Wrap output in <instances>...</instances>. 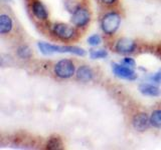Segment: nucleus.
Instances as JSON below:
<instances>
[{
    "instance_id": "obj_1",
    "label": "nucleus",
    "mask_w": 161,
    "mask_h": 150,
    "mask_svg": "<svg viewBox=\"0 0 161 150\" xmlns=\"http://www.w3.org/2000/svg\"><path fill=\"white\" fill-rule=\"evenodd\" d=\"M38 48L43 54H52V53H73L79 56H85V50L75 46H58V45L49 44L47 42H39Z\"/></svg>"
},
{
    "instance_id": "obj_2",
    "label": "nucleus",
    "mask_w": 161,
    "mask_h": 150,
    "mask_svg": "<svg viewBox=\"0 0 161 150\" xmlns=\"http://www.w3.org/2000/svg\"><path fill=\"white\" fill-rule=\"evenodd\" d=\"M120 22H121V18L118 13L110 12L108 14H106L102 20L103 31L108 35L114 34L118 30L120 26Z\"/></svg>"
},
{
    "instance_id": "obj_3",
    "label": "nucleus",
    "mask_w": 161,
    "mask_h": 150,
    "mask_svg": "<svg viewBox=\"0 0 161 150\" xmlns=\"http://www.w3.org/2000/svg\"><path fill=\"white\" fill-rule=\"evenodd\" d=\"M54 73L59 78H69L75 73V65L69 59H63L57 63L54 67Z\"/></svg>"
},
{
    "instance_id": "obj_4",
    "label": "nucleus",
    "mask_w": 161,
    "mask_h": 150,
    "mask_svg": "<svg viewBox=\"0 0 161 150\" xmlns=\"http://www.w3.org/2000/svg\"><path fill=\"white\" fill-rule=\"evenodd\" d=\"M113 72L117 77L134 80L137 78L136 73L131 69L129 66L126 65H120V64H113Z\"/></svg>"
},
{
    "instance_id": "obj_5",
    "label": "nucleus",
    "mask_w": 161,
    "mask_h": 150,
    "mask_svg": "<svg viewBox=\"0 0 161 150\" xmlns=\"http://www.w3.org/2000/svg\"><path fill=\"white\" fill-rule=\"evenodd\" d=\"M73 23L78 27L86 26L90 21V14L85 8H77L73 14Z\"/></svg>"
},
{
    "instance_id": "obj_6",
    "label": "nucleus",
    "mask_w": 161,
    "mask_h": 150,
    "mask_svg": "<svg viewBox=\"0 0 161 150\" xmlns=\"http://www.w3.org/2000/svg\"><path fill=\"white\" fill-rule=\"evenodd\" d=\"M133 126L134 128L137 130V131H145L147 130L149 125L151 124L150 122V118L148 117V115L146 113H139L136 114L135 116L133 117Z\"/></svg>"
},
{
    "instance_id": "obj_7",
    "label": "nucleus",
    "mask_w": 161,
    "mask_h": 150,
    "mask_svg": "<svg viewBox=\"0 0 161 150\" xmlns=\"http://www.w3.org/2000/svg\"><path fill=\"white\" fill-rule=\"evenodd\" d=\"M53 32L57 35L58 37L62 38V39H70L74 36V29L69 26L67 24H55L53 27Z\"/></svg>"
},
{
    "instance_id": "obj_8",
    "label": "nucleus",
    "mask_w": 161,
    "mask_h": 150,
    "mask_svg": "<svg viewBox=\"0 0 161 150\" xmlns=\"http://www.w3.org/2000/svg\"><path fill=\"white\" fill-rule=\"evenodd\" d=\"M136 48V44L133 40L129 38H121L118 40L117 44H116V50L119 53L122 54H128L132 53Z\"/></svg>"
},
{
    "instance_id": "obj_9",
    "label": "nucleus",
    "mask_w": 161,
    "mask_h": 150,
    "mask_svg": "<svg viewBox=\"0 0 161 150\" xmlns=\"http://www.w3.org/2000/svg\"><path fill=\"white\" fill-rule=\"evenodd\" d=\"M77 77H78L79 80H80V81H83V82H89V81H91V80L93 79L94 73H93L92 69H91L90 67L84 65V66H80L78 69Z\"/></svg>"
},
{
    "instance_id": "obj_10",
    "label": "nucleus",
    "mask_w": 161,
    "mask_h": 150,
    "mask_svg": "<svg viewBox=\"0 0 161 150\" xmlns=\"http://www.w3.org/2000/svg\"><path fill=\"white\" fill-rule=\"evenodd\" d=\"M139 90L141 93L147 95V96H159L161 95V89L151 84H141Z\"/></svg>"
},
{
    "instance_id": "obj_11",
    "label": "nucleus",
    "mask_w": 161,
    "mask_h": 150,
    "mask_svg": "<svg viewBox=\"0 0 161 150\" xmlns=\"http://www.w3.org/2000/svg\"><path fill=\"white\" fill-rule=\"evenodd\" d=\"M12 29V20L8 15H1L0 16V33L5 34L10 32Z\"/></svg>"
},
{
    "instance_id": "obj_12",
    "label": "nucleus",
    "mask_w": 161,
    "mask_h": 150,
    "mask_svg": "<svg viewBox=\"0 0 161 150\" xmlns=\"http://www.w3.org/2000/svg\"><path fill=\"white\" fill-rule=\"evenodd\" d=\"M32 12L38 19H47V12L44 6L39 1H34L32 4Z\"/></svg>"
},
{
    "instance_id": "obj_13",
    "label": "nucleus",
    "mask_w": 161,
    "mask_h": 150,
    "mask_svg": "<svg viewBox=\"0 0 161 150\" xmlns=\"http://www.w3.org/2000/svg\"><path fill=\"white\" fill-rule=\"evenodd\" d=\"M150 122L151 125H153L154 127L161 128V109L153 111L150 117Z\"/></svg>"
},
{
    "instance_id": "obj_14",
    "label": "nucleus",
    "mask_w": 161,
    "mask_h": 150,
    "mask_svg": "<svg viewBox=\"0 0 161 150\" xmlns=\"http://www.w3.org/2000/svg\"><path fill=\"white\" fill-rule=\"evenodd\" d=\"M47 149H60L62 148V140L58 137H52L49 138L48 142L47 144Z\"/></svg>"
},
{
    "instance_id": "obj_15",
    "label": "nucleus",
    "mask_w": 161,
    "mask_h": 150,
    "mask_svg": "<svg viewBox=\"0 0 161 150\" xmlns=\"http://www.w3.org/2000/svg\"><path fill=\"white\" fill-rule=\"evenodd\" d=\"M90 56L93 59H102L108 56V52L104 49H99V50H91Z\"/></svg>"
},
{
    "instance_id": "obj_16",
    "label": "nucleus",
    "mask_w": 161,
    "mask_h": 150,
    "mask_svg": "<svg viewBox=\"0 0 161 150\" xmlns=\"http://www.w3.org/2000/svg\"><path fill=\"white\" fill-rule=\"evenodd\" d=\"M17 54L20 58L27 59L31 56V51H30V49L27 46H20L17 50Z\"/></svg>"
},
{
    "instance_id": "obj_17",
    "label": "nucleus",
    "mask_w": 161,
    "mask_h": 150,
    "mask_svg": "<svg viewBox=\"0 0 161 150\" xmlns=\"http://www.w3.org/2000/svg\"><path fill=\"white\" fill-rule=\"evenodd\" d=\"M88 42L90 45H92V46H97V45H99L101 42H102V39H101L99 35L95 34V35H92V36L89 37Z\"/></svg>"
},
{
    "instance_id": "obj_18",
    "label": "nucleus",
    "mask_w": 161,
    "mask_h": 150,
    "mask_svg": "<svg viewBox=\"0 0 161 150\" xmlns=\"http://www.w3.org/2000/svg\"><path fill=\"white\" fill-rule=\"evenodd\" d=\"M123 63H124V65H126V66H129V67H135V65H136L134 60L132 58H129V57L125 58L123 60Z\"/></svg>"
},
{
    "instance_id": "obj_19",
    "label": "nucleus",
    "mask_w": 161,
    "mask_h": 150,
    "mask_svg": "<svg viewBox=\"0 0 161 150\" xmlns=\"http://www.w3.org/2000/svg\"><path fill=\"white\" fill-rule=\"evenodd\" d=\"M151 80L158 84H161V71H158L157 73H155L152 77H151Z\"/></svg>"
},
{
    "instance_id": "obj_20",
    "label": "nucleus",
    "mask_w": 161,
    "mask_h": 150,
    "mask_svg": "<svg viewBox=\"0 0 161 150\" xmlns=\"http://www.w3.org/2000/svg\"><path fill=\"white\" fill-rule=\"evenodd\" d=\"M102 2H104L105 4H113L116 2V0H101Z\"/></svg>"
}]
</instances>
